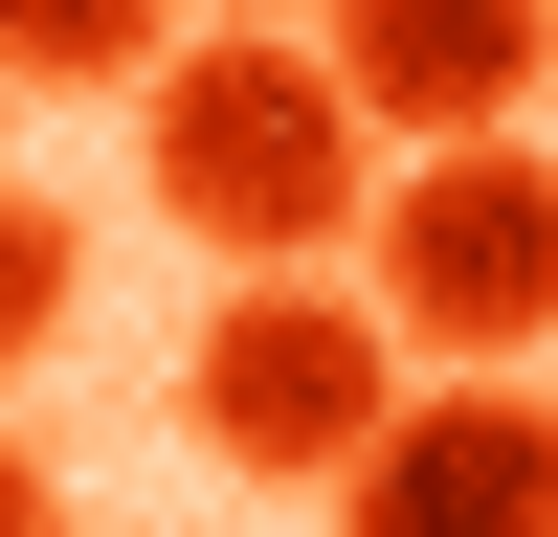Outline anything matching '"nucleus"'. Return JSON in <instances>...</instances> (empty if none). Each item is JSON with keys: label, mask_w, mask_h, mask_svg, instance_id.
<instances>
[{"label": "nucleus", "mask_w": 558, "mask_h": 537, "mask_svg": "<svg viewBox=\"0 0 558 537\" xmlns=\"http://www.w3.org/2000/svg\"><path fill=\"white\" fill-rule=\"evenodd\" d=\"M313 90L357 112V157H380V134L402 157H470V134L536 112V23L514 0H357V23L313 45Z\"/></svg>", "instance_id": "obj_5"}, {"label": "nucleus", "mask_w": 558, "mask_h": 537, "mask_svg": "<svg viewBox=\"0 0 558 537\" xmlns=\"http://www.w3.org/2000/svg\"><path fill=\"white\" fill-rule=\"evenodd\" d=\"M23 90H157V23H134V0H23V23H0V112H23Z\"/></svg>", "instance_id": "obj_7"}, {"label": "nucleus", "mask_w": 558, "mask_h": 537, "mask_svg": "<svg viewBox=\"0 0 558 537\" xmlns=\"http://www.w3.org/2000/svg\"><path fill=\"white\" fill-rule=\"evenodd\" d=\"M68 313H89V224L45 202V179H0V381H23Z\"/></svg>", "instance_id": "obj_6"}, {"label": "nucleus", "mask_w": 558, "mask_h": 537, "mask_svg": "<svg viewBox=\"0 0 558 537\" xmlns=\"http://www.w3.org/2000/svg\"><path fill=\"white\" fill-rule=\"evenodd\" d=\"M357 313H380V358L514 381V358L558 336V157H536V134L402 157L380 179V247H357Z\"/></svg>", "instance_id": "obj_2"}, {"label": "nucleus", "mask_w": 558, "mask_h": 537, "mask_svg": "<svg viewBox=\"0 0 558 537\" xmlns=\"http://www.w3.org/2000/svg\"><path fill=\"white\" fill-rule=\"evenodd\" d=\"M134 179H157V224H179V247H223L246 291H313V268L357 247V112L313 90L291 23L157 45V90H134Z\"/></svg>", "instance_id": "obj_1"}, {"label": "nucleus", "mask_w": 558, "mask_h": 537, "mask_svg": "<svg viewBox=\"0 0 558 537\" xmlns=\"http://www.w3.org/2000/svg\"><path fill=\"white\" fill-rule=\"evenodd\" d=\"M336 537H558V426H536V381H402L380 448L336 470Z\"/></svg>", "instance_id": "obj_4"}, {"label": "nucleus", "mask_w": 558, "mask_h": 537, "mask_svg": "<svg viewBox=\"0 0 558 537\" xmlns=\"http://www.w3.org/2000/svg\"><path fill=\"white\" fill-rule=\"evenodd\" d=\"M179 403H202V448H223V470L336 492L357 448H380L402 358H380V313H357V291H223V313H202V358H179Z\"/></svg>", "instance_id": "obj_3"}, {"label": "nucleus", "mask_w": 558, "mask_h": 537, "mask_svg": "<svg viewBox=\"0 0 558 537\" xmlns=\"http://www.w3.org/2000/svg\"><path fill=\"white\" fill-rule=\"evenodd\" d=\"M0 537H89V515H68V470H45L23 426H0Z\"/></svg>", "instance_id": "obj_8"}]
</instances>
